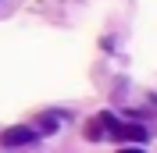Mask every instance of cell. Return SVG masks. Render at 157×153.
I'll return each instance as SVG.
<instances>
[{"label": "cell", "instance_id": "2", "mask_svg": "<svg viewBox=\"0 0 157 153\" xmlns=\"http://www.w3.org/2000/svg\"><path fill=\"white\" fill-rule=\"evenodd\" d=\"M147 128H143V125H136V121H132V125H121V128H118V139H128V143H132V146H143V143H147Z\"/></svg>", "mask_w": 157, "mask_h": 153}, {"label": "cell", "instance_id": "4", "mask_svg": "<svg viewBox=\"0 0 157 153\" xmlns=\"http://www.w3.org/2000/svg\"><path fill=\"white\" fill-rule=\"evenodd\" d=\"M36 132H47V135H50V132H57V121H54V118H43Z\"/></svg>", "mask_w": 157, "mask_h": 153}, {"label": "cell", "instance_id": "1", "mask_svg": "<svg viewBox=\"0 0 157 153\" xmlns=\"http://www.w3.org/2000/svg\"><path fill=\"white\" fill-rule=\"evenodd\" d=\"M39 139L36 128H29V125H14V128H4L0 132V143L4 146H32Z\"/></svg>", "mask_w": 157, "mask_h": 153}, {"label": "cell", "instance_id": "3", "mask_svg": "<svg viewBox=\"0 0 157 153\" xmlns=\"http://www.w3.org/2000/svg\"><path fill=\"white\" fill-rule=\"evenodd\" d=\"M107 135V125H104V114H97V118H89V125H86V139H104Z\"/></svg>", "mask_w": 157, "mask_h": 153}, {"label": "cell", "instance_id": "5", "mask_svg": "<svg viewBox=\"0 0 157 153\" xmlns=\"http://www.w3.org/2000/svg\"><path fill=\"white\" fill-rule=\"evenodd\" d=\"M118 153H143L139 146H125V150H118Z\"/></svg>", "mask_w": 157, "mask_h": 153}]
</instances>
